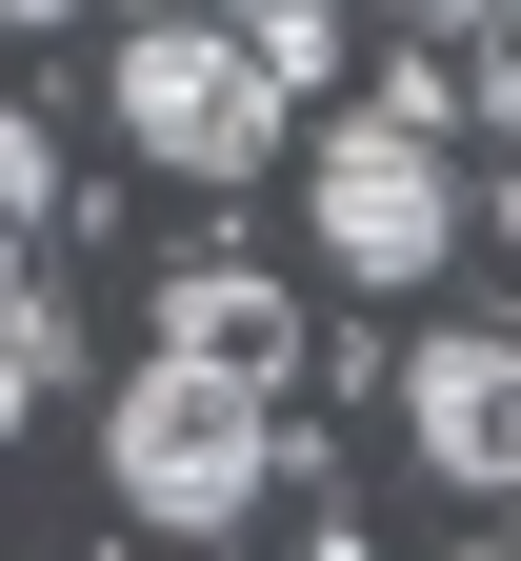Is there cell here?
Here are the masks:
<instances>
[{
	"label": "cell",
	"mask_w": 521,
	"mask_h": 561,
	"mask_svg": "<svg viewBox=\"0 0 521 561\" xmlns=\"http://www.w3.org/2000/svg\"><path fill=\"white\" fill-rule=\"evenodd\" d=\"M0 301H21V241H0Z\"/></svg>",
	"instance_id": "cell-11"
},
{
	"label": "cell",
	"mask_w": 521,
	"mask_h": 561,
	"mask_svg": "<svg viewBox=\"0 0 521 561\" xmlns=\"http://www.w3.org/2000/svg\"><path fill=\"white\" fill-rule=\"evenodd\" d=\"M41 21H81V0H0V41H41Z\"/></svg>",
	"instance_id": "cell-10"
},
{
	"label": "cell",
	"mask_w": 521,
	"mask_h": 561,
	"mask_svg": "<svg viewBox=\"0 0 521 561\" xmlns=\"http://www.w3.org/2000/svg\"><path fill=\"white\" fill-rule=\"evenodd\" d=\"M101 481H121L140 541L220 561V541L261 522V481H281V401H261V381H201V362H140V381L101 401Z\"/></svg>",
	"instance_id": "cell-1"
},
{
	"label": "cell",
	"mask_w": 521,
	"mask_h": 561,
	"mask_svg": "<svg viewBox=\"0 0 521 561\" xmlns=\"http://www.w3.org/2000/svg\"><path fill=\"white\" fill-rule=\"evenodd\" d=\"M21 221H60V140H41L21 101H0V241H21Z\"/></svg>",
	"instance_id": "cell-8"
},
{
	"label": "cell",
	"mask_w": 521,
	"mask_h": 561,
	"mask_svg": "<svg viewBox=\"0 0 521 561\" xmlns=\"http://www.w3.org/2000/svg\"><path fill=\"white\" fill-rule=\"evenodd\" d=\"M101 101H121V140H140L161 181H261L281 140H302V101H281L261 60L201 21V0H181V21H140V41L101 60Z\"/></svg>",
	"instance_id": "cell-3"
},
{
	"label": "cell",
	"mask_w": 521,
	"mask_h": 561,
	"mask_svg": "<svg viewBox=\"0 0 521 561\" xmlns=\"http://www.w3.org/2000/svg\"><path fill=\"white\" fill-rule=\"evenodd\" d=\"M401 442H421V481L501 502V461H521V341L501 321H421L401 341Z\"/></svg>",
	"instance_id": "cell-4"
},
{
	"label": "cell",
	"mask_w": 521,
	"mask_h": 561,
	"mask_svg": "<svg viewBox=\"0 0 521 561\" xmlns=\"http://www.w3.org/2000/svg\"><path fill=\"white\" fill-rule=\"evenodd\" d=\"M302 221H321V261L361 280V301H401V280H441V261L501 221V201L441 161V121H382V101H361V121H321V140H302Z\"/></svg>",
	"instance_id": "cell-2"
},
{
	"label": "cell",
	"mask_w": 521,
	"mask_h": 561,
	"mask_svg": "<svg viewBox=\"0 0 521 561\" xmlns=\"http://www.w3.org/2000/svg\"><path fill=\"white\" fill-rule=\"evenodd\" d=\"M421 41H441V60H482V41H501V0H421Z\"/></svg>",
	"instance_id": "cell-9"
},
{
	"label": "cell",
	"mask_w": 521,
	"mask_h": 561,
	"mask_svg": "<svg viewBox=\"0 0 521 561\" xmlns=\"http://www.w3.org/2000/svg\"><path fill=\"white\" fill-rule=\"evenodd\" d=\"M462 561H501V541H462Z\"/></svg>",
	"instance_id": "cell-12"
},
{
	"label": "cell",
	"mask_w": 521,
	"mask_h": 561,
	"mask_svg": "<svg viewBox=\"0 0 521 561\" xmlns=\"http://www.w3.org/2000/svg\"><path fill=\"white\" fill-rule=\"evenodd\" d=\"M60 362H81V321H60L41 280H21V301H0V442H21V421L60 401Z\"/></svg>",
	"instance_id": "cell-6"
},
{
	"label": "cell",
	"mask_w": 521,
	"mask_h": 561,
	"mask_svg": "<svg viewBox=\"0 0 521 561\" xmlns=\"http://www.w3.org/2000/svg\"><path fill=\"white\" fill-rule=\"evenodd\" d=\"M241 60H261V81H281V101H302V81H321V60H341V0H261V21H241Z\"/></svg>",
	"instance_id": "cell-7"
},
{
	"label": "cell",
	"mask_w": 521,
	"mask_h": 561,
	"mask_svg": "<svg viewBox=\"0 0 521 561\" xmlns=\"http://www.w3.org/2000/svg\"><path fill=\"white\" fill-rule=\"evenodd\" d=\"M281 341H302V321H281L261 261H181V280H161V362H201V381H281Z\"/></svg>",
	"instance_id": "cell-5"
}]
</instances>
